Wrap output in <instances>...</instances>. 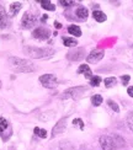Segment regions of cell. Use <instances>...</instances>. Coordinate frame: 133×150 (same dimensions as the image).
<instances>
[{
    "label": "cell",
    "instance_id": "1",
    "mask_svg": "<svg viewBox=\"0 0 133 150\" xmlns=\"http://www.w3.org/2000/svg\"><path fill=\"white\" fill-rule=\"evenodd\" d=\"M9 63L12 69L16 70L17 73H31V71L36 70V68L33 67V64L31 63V62L21 59V58L11 57V58H9Z\"/></svg>",
    "mask_w": 133,
    "mask_h": 150
},
{
    "label": "cell",
    "instance_id": "2",
    "mask_svg": "<svg viewBox=\"0 0 133 150\" xmlns=\"http://www.w3.org/2000/svg\"><path fill=\"white\" fill-rule=\"evenodd\" d=\"M23 52L27 55H30L31 58H44L49 57L54 53V49L52 48H37V47H25Z\"/></svg>",
    "mask_w": 133,
    "mask_h": 150
},
{
    "label": "cell",
    "instance_id": "3",
    "mask_svg": "<svg viewBox=\"0 0 133 150\" xmlns=\"http://www.w3.org/2000/svg\"><path fill=\"white\" fill-rule=\"evenodd\" d=\"M40 81L44 87H48V89H53L57 86V78L53 74H44L42 76H40Z\"/></svg>",
    "mask_w": 133,
    "mask_h": 150
},
{
    "label": "cell",
    "instance_id": "4",
    "mask_svg": "<svg viewBox=\"0 0 133 150\" xmlns=\"http://www.w3.org/2000/svg\"><path fill=\"white\" fill-rule=\"evenodd\" d=\"M84 91H86V87L83 86H78V87H72V89H68L60 95V98H70V97H77L80 93H83Z\"/></svg>",
    "mask_w": 133,
    "mask_h": 150
},
{
    "label": "cell",
    "instance_id": "5",
    "mask_svg": "<svg viewBox=\"0 0 133 150\" xmlns=\"http://www.w3.org/2000/svg\"><path fill=\"white\" fill-rule=\"evenodd\" d=\"M100 144H101V148L104 150H115L116 148V143L113 140L112 137H109V135H102L100 138Z\"/></svg>",
    "mask_w": 133,
    "mask_h": 150
},
{
    "label": "cell",
    "instance_id": "6",
    "mask_svg": "<svg viewBox=\"0 0 133 150\" xmlns=\"http://www.w3.org/2000/svg\"><path fill=\"white\" fill-rule=\"evenodd\" d=\"M84 54H85V51L83 48H78V49H74V51H70L68 54H67V58L69 60H73V62H77V60H80L84 58Z\"/></svg>",
    "mask_w": 133,
    "mask_h": 150
},
{
    "label": "cell",
    "instance_id": "7",
    "mask_svg": "<svg viewBox=\"0 0 133 150\" xmlns=\"http://www.w3.org/2000/svg\"><path fill=\"white\" fill-rule=\"evenodd\" d=\"M36 20H37L36 16L31 15V14H27V12H26V14L22 16V20H21L22 27L23 28H31L36 23Z\"/></svg>",
    "mask_w": 133,
    "mask_h": 150
},
{
    "label": "cell",
    "instance_id": "8",
    "mask_svg": "<svg viewBox=\"0 0 133 150\" xmlns=\"http://www.w3.org/2000/svg\"><path fill=\"white\" fill-rule=\"evenodd\" d=\"M104 58V51H100V49H95L90 54L86 57L87 63H97L99 60H101Z\"/></svg>",
    "mask_w": 133,
    "mask_h": 150
},
{
    "label": "cell",
    "instance_id": "9",
    "mask_svg": "<svg viewBox=\"0 0 133 150\" xmlns=\"http://www.w3.org/2000/svg\"><path fill=\"white\" fill-rule=\"evenodd\" d=\"M49 30L46 28V27H38L36 28L33 32H32V36L35 38H38V40H47L49 37Z\"/></svg>",
    "mask_w": 133,
    "mask_h": 150
},
{
    "label": "cell",
    "instance_id": "10",
    "mask_svg": "<svg viewBox=\"0 0 133 150\" xmlns=\"http://www.w3.org/2000/svg\"><path fill=\"white\" fill-rule=\"evenodd\" d=\"M64 127H65V118H63V120H60L54 126V128L52 130V137H55L57 134H60L63 130H64Z\"/></svg>",
    "mask_w": 133,
    "mask_h": 150
},
{
    "label": "cell",
    "instance_id": "11",
    "mask_svg": "<svg viewBox=\"0 0 133 150\" xmlns=\"http://www.w3.org/2000/svg\"><path fill=\"white\" fill-rule=\"evenodd\" d=\"M75 14H77V17H79L80 20H85V18H87V16H89V11L86 8H84V6H79L77 9V11H75Z\"/></svg>",
    "mask_w": 133,
    "mask_h": 150
},
{
    "label": "cell",
    "instance_id": "12",
    "mask_svg": "<svg viewBox=\"0 0 133 150\" xmlns=\"http://www.w3.org/2000/svg\"><path fill=\"white\" fill-rule=\"evenodd\" d=\"M78 74H85V78H92V75H91V70H90V68H89L87 64H83V65H80L79 67V69H78Z\"/></svg>",
    "mask_w": 133,
    "mask_h": 150
},
{
    "label": "cell",
    "instance_id": "13",
    "mask_svg": "<svg viewBox=\"0 0 133 150\" xmlns=\"http://www.w3.org/2000/svg\"><path fill=\"white\" fill-rule=\"evenodd\" d=\"M92 16H94V18H95V20H96L97 22H104V21H106V15H105V12L100 11V10H95V11L92 12Z\"/></svg>",
    "mask_w": 133,
    "mask_h": 150
},
{
    "label": "cell",
    "instance_id": "14",
    "mask_svg": "<svg viewBox=\"0 0 133 150\" xmlns=\"http://www.w3.org/2000/svg\"><path fill=\"white\" fill-rule=\"evenodd\" d=\"M68 32L70 35H73V36H77V37L81 36V30H80L79 26H77V25H72V26H69L68 27Z\"/></svg>",
    "mask_w": 133,
    "mask_h": 150
},
{
    "label": "cell",
    "instance_id": "15",
    "mask_svg": "<svg viewBox=\"0 0 133 150\" xmlns=\"http://www.w3.org/2000/svg\"><path fill=\"white\" fill-rule=\"evenodd\" d=\"M20 9H21V4H20V3H12V4L10 5V15H11V16L16 15L17 12L20 11Z\"/></svg>",
    "mask_w": 133,
    "mask_h": 150
},
{
    "label": "cell",
    "instance_id": "16",
    "mask_svg": "<svg viewBox=\"0 0 133 150\" xmlns=\"http://www.w3.org/2000/svg\"><path fill=\"white\" fill-rule=\"evenodd\" d=\"M63 43H64L65 47H75L78 45V42L74 38H69V37H64V38H63Z\"/></svg>",
    "mask_w": 133,
    "mask_h": 150
},
{
    "label": "cell",
    "instance_id": "17",
    "mask_svg": "<svg viewBox=\"0 0 133 150\" xmlns=\"http://www.w3.org/2000/svg\"><path fill=\"white\" fill-rule=\"evenodd\" d=\"M91 103L94 106H100L101 103H102V96L101 95H94L91 97Z\"/></svg>",
    "mask_w": 133,
    "mask_h": 150
},
{
    "label": "cell",
    "instance_id": "18",
    "mask_svg": "<svg viewBox=\"0 0 133 150\" xmlns=\"http://www.w3.org/2000/svg\"><path fill=\"white\" fill-rule=\"evenodd\" d=\"M33 132H35L36 135L41 137V138H47V130H46V129H41V128H38V127H36Z\"/></svg>",
    "mask_w": 133,
    "mask_h": 150
},
{
    "label": "cell",
    "instance_id": "19",
    "mask_svg": "<svg viewBox=\"0 0 133 150\" xmlns=\"http://www.w3.org/2000/svg\"><path fill=\"white\" fill-rule=\"evenodd\" d=\"M42 4V8L43 9H46V10H49V11H54L55 9V6L50 3V1H40Z\"/></svg>",
    "mask_w": 133,
    "mask_h": 150
},
{
    "label": "cell",
    "instance_id": "20",
    "mask_svg": "<svg viewBox=\"0 0 133 150\" xmlns=\"http://www.w3.org/2000/svg\"><path fill=\"white\" fill-rule=\"evenodd\" d=\"M116 83H117L116 78H106V79H105V86H106V87H112V86H115Z\"/></svg>",
    "mask_w": 133,
    "mask_h": 150
},
{
    "label": "cell",
    "instance_id": "21",
    "mask_svg": "<svg viewBox=\"0 0 133 150\" xmlns=\"http://www.w3.org/2000/svg\"><path fill=\"white\" fill-rule=\"evenodd\" d=\"M6 21V16H5V10L3 9V6L0 5V27L4 26Z\"/></svg>",
    "mask_w": 133,
    "mask_h": 150
},
{
    "label": "cell",
    "instance_id": "22",
    "mask_svg": "<svg viewBox=\"0 0 133 150\" xmlns=\"http://www.w3.org/2000/svg\"><path fill=\"white\" fill-rule=\"evenodd\" d=\"M100 83H101V78H100V76H92V78L90 79L91 86H99Z\"/></svg>",
    "mask_w": 133,
    "mask_h": 150
},
{
    "label": "cell",
    "instance_id": "23",
    "mask_svg": "<svg viewBox=\"0 0 133 150\" xmlns=\"http://www.w3.org/2000/svg\"><path fill=\"white\" fill-rule=\"evenodd\" d=\"M8 127V121L5 118H0V133H3Z\"/></svg>",
    "mask_w": 133,
    "mask_h": 150
},
{
    "label": "cell",
    "instance_id": "24",
    "mask_svg": "<svg viewBox=\"0 0 133 150\" xmlns=\"http://www.w3.org/2000/svg\"><path fill=\"white\" fill-rule=\"evenodd\" d=\"M127 126L129 127L131 130H133V112H131L127 116Z\"/></svg>",
    "mask_w": 133,
    "mask_h": 150
},
{
    "label": "cell",
    "instance_id": "25",
    "mask_svg": "<svg viewBox=\"0 0 133 150\" xmlns=\"http://www.w3.org/2000/svg\"><path fill=\"white\" fill-rule=\"evenodd\" d=\"M107 103H109V106L110 107L115 111V112H119V107H118V105L116 103V102H113L112 100H109V101H107Z\"/></svg>",
    "mask_w": 133,
    "mask_h": 150
},
{
    "label": "cell",
    "instance_id": "26",
    "mask_svg": "<svg viewBox=\"0 0 133 150\" xmlns=\"http://www.w3.org/2000/svg\"><path fill=\"white\" fill-rule=\"evenodd\" d=\"M73 123H74V126H79L80 129H83V128H84V123H83V121H81L80 118H77V120H74Z\"/></svg>",
    "mask_w": 133,
    "mask_h": 150
},
{
    "label": "cell",
    "instance_id": "27",
    "mask_svg": "<svg viewBox=\"0 0 133 150\" xmlns=\"http://www.w3.org/2000/svg\"><path fill=\"white\" fill-rule=\"evenodd\" d=\"M59 4L63 5V6H69V5H73L74 1H70V0H60Z\"/></svg>",
    "mask_w": 133,
    "mask_h": 150
},
{
    "label": "cell",
    "instance_id": "28",
    "mask_svg": "<svg viewBox=\"0 0 133 150\" xmlns=\"http://www.w3.org/2000/svg\"><path fill=\"white\" fill-rule=\"evenodd\" d=\"M122 81H123V85H127L128 84V81H129V75H123V76H121Z\"/></svg>",
    "mask_w": 133,
    "mask_h": 150
},
{
    "label": "cell",
    "instance_id": "29",
    "mask_svg": "<svg viewBox=\"0 0 133 150\" xmlns=\"http://www.w3.org/2000/svg\"><path fill=\"white\" fill-rule=\"evenodd\" d=\"M127 92H128V95H129L131 97H133V86H129V87H128Z\"/></svg>",
    "mask_w": 133,
    "mask_h": 150
},
{
    "label": "cell",
    "instance_id": "30",
    "mask_svg": "<svg viewBox=\"0 0 133 150\" xmlns=\"http://www.w3.org/2000/svg\"><path fill=\"white\" fill-rule=\"evenodd\" d=\"M54 26H55V28H62V23H59V22H54Z\"/></svg>",
    "mask_w": 133,
    "mask_h": 150
},
{
    "label": "cell",
    "instance_id": "31",
    "mask_svg": "<svg viewBox=\"0 0 133 150\" xmlns=\"http://www.w3.org/2000/svg\"><path fill=\"white\" fill-rule=\"evenodd\" d=\"M0 86H1V83H0Z\"/></svg>",
    "mask_w": 133,
    "mask_h": 150
}]
</instances>
